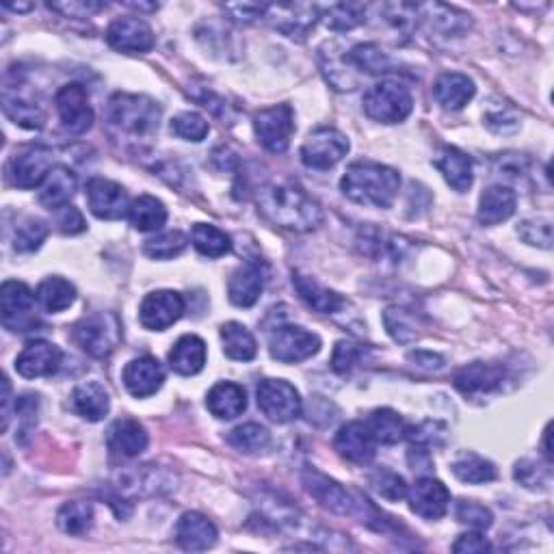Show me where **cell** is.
<instances>
[{"label": "cell", "mask_w": 554, "mask_h": 554, "mask_svg": "<svg viewBox=\"0 0 554 554\" xmlns=\"http://www.w3.org/2000/svg\"><path fill=\"white\" fill-rule=\"evenodd\" d=\"M226 11H230L236 20L252 22V20H256V18H260V16H265L267 5H252V3H245V5H226Z\"/></svg>", "instance_id": "obj_59"}, {"label": "cell", "mask_w": 554, "mask_h": 554, "mask_svg": "<svg viewBox=\"0 0 554 554\" xmlns=\"http://www.w3.org/2000/svg\"><path fill=\"white\" fill-rule=\"evenodd\" d=\"M52 11H59L63 16L70 18H87L89 13H96L100 9H104V5L100 3H50L48 5Z\"/></svg>", "instance_id": "obj_57"}, {"label": "cell", "mask_w": 554, "mask_h": 554, "mask_svg": "<svg viewBox=\"0 0 554 554\" xmlns=\"http://www.w3.org/2000/svg\"><path fill=\"white\" fill-rule=\"evenodd\" d=\"M72 407L89 422H100L111 410L109 392L98 381H85L72 392Z\"/></svg>", "instance_id": "obj_34"}, {"label": "cell", "mask_w": 554, "mask_h": 554, "mask_svg": "<svg viewBox=\"0 0 554 554\" xmlns=\"http://www.w3.org/2000/svg\"><path fill=\"white\" fill-rule=\"evenodd\" d=\"M48 236V226L42 219L29 217L22 223H18L16 232H13V249L20 254H29L35 252V249L42 247Z\"/></svg>", "instance_id": "obj_47"}, {"label": "cell", "mask_w": 554, "mask_h": 554, "mask_svg": "<svg viewBox=\"0 0 554 554\" xmlns=\"http://www.w3.org/2000/svg\"><path fill=\"white\" fill-rule=\"evenodd\" d=\"M516 481H520L529 490H544L550 483V468L537 464L533 459H522L516 464Z\"/></svg>", "instance_id": "obj_53"}, {"label": "cell", "mask_w": 554, "mask_h": 554, "mask_svg": "<svg viewBox=\"0 0 554 554\" xmlns=\"http://www.w3.org/2000/svg\"><path fill=\"white\" fill-rule=\"evenodd\" d=\"M5 7L13 9V11H29L31 9V5H9V3H5Z\"/></svg>", "instance_id": "obj_62"}, {"label": "cell", "mask_w": 554, "mask_h": 554, "mask_svg": "<svg viewBox=\"0 0 554 554\" xmlns=\"http://www.w3.org/2000/svg\"><path fill=\"white\" fill-rule=\"evenodd\" d=\"M76 193V174L65 165H55L50 169L44 184L39 187V202L50 210L68 206Z\"/></svg>", "instance_id": "obj_32"}, {"label": "cell", "mask_w": 554, "mask_h": 554, "mask_svg": "<svg viewBox=\"0 0 554 554\" xmlns=\"http://www.w3.org/2000/svg\"><path fill=\"white\" fill-rule=\"evenodd\" d=\"M174 537L182 550L204 552L217 544L219 533H217V526L206 516H202V513L187 511L184 516H180Z\"/></svg>", "instance_id": "obj_23"}, {"label": "cell", "mask_w": 554, "mask_h": 554, "mask_svg": "<svg viewBox=\"0 0 554 554\" xmlns=\"http://www.w3.org/2000/svg\"><path fill=\"white\" fill-rule=\"evenodd\" d=\"M74 338L91 358H109L122 340V323L115 312H94L78 321Z\"/></svg>", "instance_id": "obj_6"}, {"label": "cell", "mask_w": 554, "mask_h": 554, "mask_svg": "<svg viewBox=\"0 0 554 554\" xmlns=\"http://www.w3.org/2000/svg\"><path fill=\"white\" fill-rule=\"evenodd\" d=\"M148 433L139 420L122 418L115 420L107 431L109 451L122 457H139L148 448Z\"/></svg>", "instance_id": "obj_27"}, {"label": "cell", "mask_w": 554, "mask_h": 554, "mask_svg": "<svg viewBox=\"0 0 554 554\" xmlns=\"http://www.w3.org/2000/svg\"><path fill=\"white\" fill-rule=\"evenodd\" d=\"M52 167H55V154H52V150L35 145V148H26L11 156L7 176L13 187L37 189L42 187Z\"/></svg>", "instance_id": "obj_12"}, {"label": "cell", "mask_w": 554, "mask_h": 554, "mask_svg": "<svg viewBox=\"0 0 554 554\" xmlns=\"http://www.w3.org/2000/svg\"><path fill=\"white\" fill-rule=\"evenodd\" d=\"M505 381V368L485 362H472L461 366L453 377V384L461 394H487L494 392Z\"/></svg>", "instance_id": "obj_24"}, {"label": "cell", "mask_w": 554, "mask_h": 554, "mask_svg": "<svg viewBox=\"0 0 554 554\" xmlns=\"http://www.w3.org/2000/svg\"><path fill=\"white\" fill-rule=\"evenodd\" d=\"M334 446L342 459L351 461L355 466L371 464L377 453V442L371 429L366 427V422L360 420H351L347 425H342L336 433Z\"/></svg>", "instance_id": "obj_16"}, {"label": "cell", "mask_w": 554, "mask_h": 554, "mask_svg": "<svg viewBox=\"0 0 554 554\" xmlns=\"http://www.w3.org/2000/svg\"><path fill=\"white\" fill-rule=\"evenodd\" d=\"M57 524L65 535H85L94 524V507L87 500L65 503L57 513Z\"/></svg>", "instance_id": "obj_43"}, {"label": "cell", "mask_w": 554, "mask_h": 554, "mask_svg": "<svg viewBox=\"0 0 554 554\" xmlns=\"http://www.w3.org/2000/svg\"><path fill=\"white\" fill-rule=\"evenodd\" d=\"M265 18L271 20L277 31L286 37L306 39V35L314 29L316 20L321 18L319 7L314 5H267Z\"/></svg>", "instance_id": "obj_20"}, {"label": "cell", "mask_w": 554, "mask_h": 554, "mask_svg": "<svg viewBox=\"0 0 554 554\" xmlns=\"http://www.w3.org/2000/svg\"><path fill=\"white\" fill-rule=\"evenodd\" d=\"M184 310H187V303L176 290H156L141 301L139 321L150 332H165L182 319Z\"/></svg>", "instance_id": "obj_14"}, {"label": "cell", "mask_w": 554, "mask_h": 554, "mask_svg": "<svg viewBox=\"0 0 554 554\" xmlns=\"http://www.w3.org/2000/svg\"><path fill=\"white\" fill-rule=\"evenodd\" d=\"M107 44L126 55H145L154 48V33L139 18H117L107 29Z\"/></svg>", "instance_id": "obj_17"}, {"label": "cell", "mask_w": 554, "mask_h": 554, "mask_svg": "<svg viewBox=\"0 0 554 554\" xmlns=\"http://www.w3.org/2000/svg\"><path fill=\"white\" fill-rule=\"evenodd\" d=\"M433 165L440 169V174L444 176L446 184L457 193H466L472 182V161L466 152H461L459 148H453V145H446V148L440 150L438 158H435Z\"/></svg>", "instance_id": "obj_29"}, {"label": "cell", "mask_w": 554, "mask_h": 554, "mask_svg": "<svg viewBox=\"0 0 554 554\" xmlns=\"http://www.w3.org/2000/svg\"><path fill=\"white\" fill-rule=\"evenodd\" d=\"M410 360L422 368H431V371H438V368L444 366V360L440 358V355H435L431 351H416L410 355Z\"/></svg>", "instance_id": "obj_60"}, {"label": "cell", "mask_w": 554, "mask_h": 554, "mask_svg": "<svg viewBox=\"0 0 554 554\" xmlns=\"http://www.w3.org/2000/svg\"><path fill=\"white\" fill-rule=\"evenodd\" d=\"M187 245H189V239L180 230H169L145 241L143 252L152 260H171L180 256L184 249H187Z\"/></svg>", "instance_id": "obj_45"}, {"label": "cell", "mask_w": 554, "mask_h": 554, "mask_svg": "<svg viewBox=\"0 0 554 554\" xmlns=\"http://www.w3.org/2000/svg\"><path fill=\"white\" fill-rule=\"evenodd\" d=\"M169 128L176 137H180L184 141H195V143L204 141L210 133L208 122L200 113H193V111H184V113L176 115L174 120H171Z\"/></svg>", "instance_id": "obj_49"}, {"label": "cell", "mask_w": 554, "mask_h": 554, "mask_svg": "<svg viewBox=\"0 0 554 554\" xmlns=\"http://www.w3.org/2000/svg\"><path fill=\"white\" fill-rule=\"evenodd\" d=\"M130 226L139 232H156L167 223V208L154 195H139L128 210Z\"/></svg>", "instance_id": "obj_36"}, {"label": "cell", "mask_w": 554, "mask_h": 554, "mask_svg": "<svg viewBox=\"0 0 554 554\" xmlns=\"http://www.w3.org/2000/svg\"><path fill=\"white\" fill-rule=\"evenodd\" d=\"M455 516L461 524H468L477 531L490 529L492 522H494L492 511L481 503H474V500H459L457 507H455Z\"/></svg>", "instance_id": "obj_52"}, {"label": "cell", "mask_w": 554, "mask_h": 554, "mask_svg": "<svg viewBox=\"0 0 554 554\" xmlns=\"http://www.w3.org/2000/svg\"><path fill=\"white\" fill-rule=\"evenodd\" d=\"M265 288V269L260 262H245L230 275L228 297L239 308H252Z\"/></svg>", "instance_id": "obj_25"}, {"label": "cell", "mask_w": 554, "mask_h": 554, "mask_svg": "<svg viewBox=\"0 0 554 554\" xmlns=\"http://www.w3.org/2000/svg\"><path fill=\"white\" fill-rule=\"evenodd\" d=\"M371 485L381 498L392 500V503H399V500L407 498V490H410L401 474L392 470H377L375 474H371Z\"/></svg>", "instance_id": "obj_50"}, {"label": "cell", "mask_w": 554, "mask_h": 554, "mask_svg": "<svg viewBox=\"0 0 554 554\" xmlns=\"http://www.w3.org/2000/svg\"><path fill=\"white\" fill-rule=\"evenodd\" d=\"M407 498H410V507L416 516L425 520H440L451 507V492L442 481L433 477H420L412 485V490H407Z\"/></svg>", "instance_id": "obj_18"}, {"label": "cell", "mask_w": 554, "mask_h": 554, "mask_svg": "<svg viewBox=\"0 0 554 554\" xmlns=\"http://www.w3.org/2000/svg\"><path fill=\"white\" fill-rule=\"evenodd\" d=\"M362 358H364V347L355 345V342L340 340L332 355V368L338 375H347L362 362Z\"/></svg>", "instance_id": "obj_55"}, {"label": "cell", "mask_w": 554, "mask_h": 554, "mask_svg": "<svg viewBox=\"0 0 554 554\" xmlns=\"http://www.w3.org/2000/svg\"><path fill=\"white\" fill-rule=\"evenodd\" d=\"M340 189L351 202L373 208H390L401 189L397 169L373 161H358L347 167Z\"/></svg>", "instance_id": "obj_2"}, {"label": "cell", "mask_w": 554, "mask_h": 554, "mask_svg": "<svg viewBox=\"0 0 554 554\" xmlns=\"http://www.w3.org/2000/svg\"><path fill=\"white\" fill-rule=\"evenodd\" d=\"M254 133L267 152H286L290 145V137L295 133L293 107H290V104H277V107L258 111L254 115Z\"/></svg>", "instance_id": "obj_8"}, {"label": "cell", "mask_w": 554, "mask_h": 554, "mask_svg": "<svg viewBox=\"0 0 554 554\" xmlns=\"http://www.w3.org/2000/svg\"><path fill=\"white\" fill-rule=\"evenodd\" d=\"M61 360L63 353L57 345L48 340H33L20 351L16 371L26 379L52 377L61 368Z\"/></svg>", "instance_id": "obj_19"}, {"label": "cell", "mask_w": 554, "mask_h": 554, "mask_svg": "<svg viewBox=\"0 0 554 554\" xmlns=\"http://www.w3.org/2000/svg\"><path fill=\"white\" fill-rule=\"evenodd\" d=\"M319 65L327 83L338 91H351L360 85V74L349 59V52L338 42H325L319 48Z\"/></svg>", "instance_id": "obj_21"}, {"label": "cell", "mask_w": 554, "mask_h": 554, "mask_svg": "<svg viewBox=\"0 0 554 554\" xmlns=\"http://www.w3.org/2000/svg\"><path fill=\"white\" fill-rule=\"evenodd\" d=\"M204 364H206V342L195 334L182 336L174 345V349L169 351V366L171 371L178 375H184V377L197 375L204 368Z\"/></svg>", "instance_id": "obj_33"}, {"label": "cell", "mask_w": 554, "mask_h": 554, "mask_svg": "<svg viewBox=\"0 0 554 554\" xmlns=\"http://www.w3.org/2000/svg\"><path fill=\"white\" fill-rule=\"evenodd\" d=\"M321 20L325 22L327 29H332L336 33H347L364 22V9L351 3L332 5L321 13Z\"/></svg>", "instance_id": "obj_46"}, {"label": "cell", "mask_w": 554, "mask_h": 554, "mask_svg": "<svg viewBox=\"0 0 554 554\" xmlns=\"http://www.w3.org/2000/svg\"><path fill=\"white\" fill-rule=\"evenodd\" d=\"M221 340H223V353H226L230 360L252 362L256 358L258 342L245 325L236 321L221 325Z\"/></svg>", "instance_id": "obj_37"}, {"label": "cell", "mask_w": 554, "mask_h": 554, "mask_svg": "<svg viewBox=\"0 0 554 554\" xmlns=\"http://www.w3.org/2000/svg\"><path fill=\"white\" fill-rule=\"evenodd\" d=\"M55 104L65 133L83 135L91 128V124H94V109H91L87 89L83 85H63L57 91Z\"/></svg>", "instance_id": "obj_13"}, {"label": "cell", "mask_w": 554, "mask_h": 554, "mask_svg": "<svg viewBox=\"0 0 554 554\" xmlns=\"http://www.w3.org/2000/svg\"><path fill=\"white\" fill-rule=\"evenodd\" d=\"M293 284L297 288L299 297L308 303V306L319 312V314H336L342 306H345V299H342L334 290H329L325 286H321L316 280L308 275L295 273L293 275Z\"/></svg>", "instance_id": "obj_35"}, {"label": "cell", "mask_w": 554, "mask_h": 554, "mask_svg": "<svg viewBox=\"0 0 554 554\" xmlns=\"http://www.w3.org/2000/svg\"><path fill=\"white\" fill-rule=\"evenodd\" d=\"M107 124L117 135L130 139L152 137L161 124V107L148 96L115 94L107 104Z\"/></svg>", "instance_id": "obj_3"}, {"label": "cell", "mask_w": 554, "mask_h": 554, "mask_svg": "<svg viewBox=\"0 0 554 554\" xmlns=\"http://www.w3.org/2000/svg\"><path fill=\"white\" fill-rule=\"evenodd\" d=\"M9 401H11V386L9 379L3 377V431L9 427Z\"/></svg>", "instance_id": "obj_61"}, {"label": "cell", "mask_w": 554, "mask_h": 554, "mask_svg": "<svg viewBox=\"0 0 554 554\" xmlns=\"http://www.w3.org/2000/svg\"><path fill=\"white\" fill-rule=\"evenodd\" d=\"M191 243L206 258H221L232 252L230 236L210 223H195L191 228Z\"/></svg>", "instance_id": "obj_41"}, {"label": "cell", "mask_w": 554, "mask_h": 554, "mask_svg": "<svg viewBox=\"0 0 554 554\" xmlns=\"http://www.w3.org/2000/svg\"><path fill=\"white\" fill-rule=\"evenodd\" d=\"M161 479H158V472L154 466H137L133 470H128L122 474L120 479V490L124 492H133V494H154L161 492Z\"/></svg>", "instance_id": "obj_48"}, {"label": "cell", "mask_w": 554, "mask_h": 554, "mask_svg": "<svg viewBox=\"0 0 554 554\" xmlns=\"http://www.w3.org/2000/svg\"><path fill=\"white\" fill-rule=\"evenodd\" d=\"M301 481L316 503L329 509L332 513H338V516H360L364 522L366 511L373 507L364 496L349 492L345 485L329 479L327 474L319 472L316 468L308 466L306 470H303Z\"/></svg>", "instance_id": "obj_4"}, {"label": "cell", "mask_w": 554, "mask_h": 554, "mask_svg": "<svg viewBox=\"0 0 554 554\" xmlns=\"http://www.w3.org/2000/svg\"><path fill=\"white\" fill-rule=\"evenodd\" d=\"M349 152V139L336 128H316L301 145V163L310 169H332Z\"/></svg>", "instance_id": "obj_9"}, {"label": "cell", "mask_w": 554, "mask_h": 554, "mask_svg": "<svg viewBox=\"0 0 554 554\" xmlns=\"http://www.w3.org/2000/svg\"><path fill=\"white\" fill-rule=\"evenodd\" d=\"M453 474L464 483L470 485H483V483H492L498 477V470L492 464L490 459H485L477 453H464L459 455L453 466H451Z\"/></svg>", "instance_id": "obj_40"}, {"label": "cell", "mask_w": 554, "mask_h": 554, "mask_svg": "<svg viewBox=\"0 0 554 554\" xmlns=\"http://www.w3.org/2000/svg\"><path fill=\"white\" fill-rule=\"evenodd\" d=\"M258 213L277 228L312 232L323 223L321 204L295 182H273L256 193Z\"/></svg>", "instance_id": "obj_1"}, {"label": "cell", "mask_w": 554, "mask_h": 554, "mask_svg": "<svg viewBox=\"0 0 554 554\" xmlns=\"http://www.w3.org/2000/svg\"><path fill=\"white\" fill-rule=\"evenodd\" d=\"M349 59L355 70L362 74H388L392 72V61L377 44H358L349 50Z\"/></svg>", "instance_id": "obj_44"}, {"label": "cell", "mask_w": 554, "mask_h": 554, "mask_svg": "<svg viewBox=\"0 0 554 554\" xmlns=\"http://www.w3.org/2000/svg\"><path fill=\"white\" fill-rule=\"evenodd\" d=\"M122 379L126 390L135 399H148L163 388L165 371L161 362L152 358V355H141V358H135L126 364Z\"/></svg>", "instance_id": "obj_22"}, {"label": "cell", "mask_w": 554, "mask_h": 554, "mask_svg": "<svg viewBox=\"0 0 554 554\" xmlns=\"http://www.w3.org/2000/svg\"><path fill=\"white\" fill-rule=\"evenodd\" d=\"M366 427L371 429L377 444H386V446L399 444L407 435V429H410L405 425V420L394 410H388V407H384V410H375L371 416H368Z\"/></svg>", "instance_id": "obj_38"}, {"label": "cell", "mask_w": 554, "mask_h": 554, "mask_svg": "<svg viewBox=\"0 0 554 554\" xmlns=\"http://www.w3.org/2000/svg\"><path fill=\"white\" fill-rule=\"evenodd\" d=\"M321 351V338L299 325L275 327L269 336L271 358L282 364H297Z\"/></svg>", "instance_id": "obj_11"}, {"label": "cell", "mask_w": 554, "mask_h": 554, "mask_svg": "<svg viewBox=\"0 0 554 554\" xmlns=\"http://www.w3.org/2000/svg\"><path fill=\"white\" fill-rule=\"evenodd\" d=\"M518 208V195L511 187L505 184H492L487 187L479 200V223L481 226H498L507 219L516 215Z\"/></svg>", "instance_id": "obj_26"}, {"label": "cell", "mask_w": 554, "mask_h": 554, "mask_svg": "<svg viewBox=\"0 0 554 554\" xmlns=\"http://www.w3.org/2000/svg\"><path fill=\"white\" fill-rule=\"evenodd\" d=\"M384 323L388 327V334L401 342V345H407V342H412L418 338V332H416V323L410 314H407L405 310L401 308H390L386 310L384 314Z\"/></svg>", "instance_id": "obj_51"}, {"label": "cell", "mask_w": 554, "mask_h": 554, "mask_svg": "<svg viewBox=\"0 0 554 554\" xmlns=\"http://www.w3.org/2000/svg\"><path fill=\"white\" fill-rule=\"evenodd\" d=\"M208 412L219 420H232L247 410L245 388L234 381H219L206 397Z\"/></svg>", "instance_id": "obj_30"}, {"label": "cell", "mask_w": 554, "mask_h": 554, "mask_svg": "<svg viewBox=\"0 0 554 554\" xmlns=\"http://www.w3.org/2000/svg\"><path fill=\"white\" fill-rule=\"evenodd\" d=\"M55 221H57V228L63 232V234H81L87 230V223H85V217L78 208H74L72 204L68 206H61L59 210H55Z\"/></svg>", "instance_id": "obj_56"}, {"label": "cell", "mask_w": 554, "mask_h": 554, "mask_svg": "<svg viewBox=\"0 0 554 554\" xmlns=\"http://www.w3.org/2000/svg\"><path fill=\"white\" fill-rule=\"evenodd\" d=\"M37 301L42 303V308L50 314H57V312H63L68 310L74 299H76V288L72 282L63 280V277L55 275V277H48V280H44L42 284L37 286Z\"/></svg>", "instance_id": "obj_39"}, {"label": "cell", "mask_w": 554, "mask_h": 554, "mask_svg": "<svg viewBox=\"0 0 554 554\" xmlns=\"http://www.w3.org/2000/svg\"><path fill=\"white\" fill-rule=\"evenodd\" d=\"M414 98L399 81H379L364 94V111L379 124H401L410 117Z\"/></svg>", "instance_id": "obj_5"}, {"label": "cell", "mask_w": 554, "mask_h": 554, "mask_svg": "<svg viewBox=\"0 0 554 554\" xmlns=\"http://www.w3.org/2000/svg\"><path fill=\"white\" fill-rule=\"evenodd\" d=\"M228 442L230 446L236 448V451H241L245 455H260L269 451L271 433L267 427L256 425V422H247V425H241L230 431Z\"/></svg>", "instance_id": "obj_42"}, {"label": "cell", "mask_w": 554, "mask_h": 554, "mask_svg": "<svg viewBox=\"0 0 554 554\" xmlns=\"http://www.w3.org/2000/svg\"><path fill=\"white\" fill-rule=\"evenodd\" d=\"M3 109L7 113L9 120L13 124H18L22 128H29V130H39L44 128L46 124V113L42 109V104H39L35 98L31 96H24L20 87L13 89V87H5L3 91Z\"/></svg>", "instance_id": "obj_28"}, {"label": "cell", "mask_w": 554, "mask_h": 554, "mask_svg": "<svg viewBox=\"0 0 554 554\" xmlns=\"http://www.w3.org/2000/svg\"><path fill=\"white\" fill-rule=\"evenodd\" d=\"M258 407L269 420L280 422H293L301 416L303 403L299 392L293 384H288L284 379H262L258 384Z\"/></svg>", "instance_id": "obj_10"}, {"label": "cell", "mask_w": 554, "mask_h": 554, "mask_svg": "<svg viewBox=\"0 0 554 554\" xmlns=\"http://www.w3.org/2000/svg\"><path fill=\"white\" fill-rule=\"evenodd\" d=\"M518 234L524 243L533 247H552V223L548 219H526L518 226Z\"/></svg>", "instance_id": "obj_54"}, {"label": "cell", "mask_w": 554, "mask_h": 554, "mask_svg": "<svg viewBox=\"0 0 554 554\" xmlns=\"http://www.w3.org/2000/svg\"><path fill=\"white\" fill-rule=\"evenodd\" d=\"M453 550L472 554V552H490L492 546L481 533H466V535H459V539L453 544Z\"/></svg>", "instance_id": "obj_58"}, {"label": "cell", "mask_w": 554, "mask_h": 554, "mask_svg": "<svg viewBox=\"0 0 554 554\" xmlns=\"http://www.w3.org/2000/svg\"><path fill=\"white\" fill-rule=\"evenodd\" d=\"M474 94H477V87H474L472 78L457 72H446L438 76V81L433 85V96L446 111L464 109L474 98Z\"/></svg>", "instance_id": "obj_31"}, {"label": "cell", "mask_w": 554, "mask_h": 554, "mask_svg": "<svg viewBox=\"0 0 554 554\" xmlns=\"http://www.w3.org/2000/svg\"><path fill=\"white\" fill-rule=\"evenodd\" d=\"M85 195L91 213L104 221H117L122 217H128L130 204H133L122 184H117L109 178H91L85 187Z\"/></svg>", "instance_id": "obj_15"}, {"label": "cell", "mask_w": 554, "mask_h": 554, "mask_svg": "<svg viewBox=\"0 0 554 554\" xmlns=\"http://www.w3.org/2000/svg\"><path fill=\"white\" fill-rule=\"evenodd\" d=\"M33 290L24 282L7 280L0 288V316L9 332H33L39 325Z\"/></svg>", "instance_id": "obj_7"}]
</instances>
